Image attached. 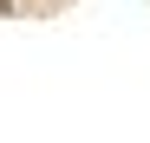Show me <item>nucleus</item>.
Instances as JSON below:
<instances>
[{"mask_svg":"<svg viewBox=\"0 0 150 143\" xmlns=\"http://www.w3.org/2000/svg\"><path fill=\"white\" fill-rule=\"evenodd\" d=\"M0 7H13V0H0Z\"/></svg>","mask_w":150,"mask_h":143,"instance_id":"1","label":"nucleus"}]
</instances>
